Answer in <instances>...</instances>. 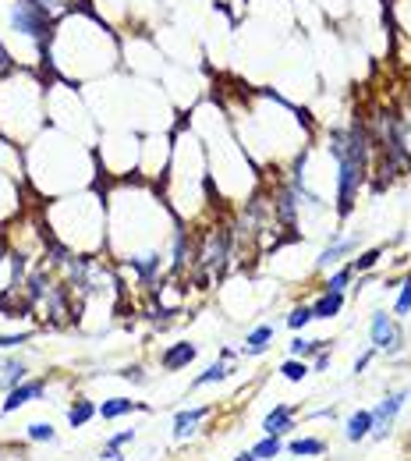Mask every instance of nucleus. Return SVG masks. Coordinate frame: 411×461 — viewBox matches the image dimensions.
Here are the masks:
<instances>
[{"mask_svg":"<svg viewBox=\"0 0 411 461\" xmlns=\"http://www.w3.org/2000/svg\"><path fill=\"white\" fill-rule=\"evenodd\" d=\"M369 132L365 125H351V128H333L330 132V153L337 160V216L344 220L355 209V199L362 185L369 181Z\"/></svg>","mask_w":411,"mask_h":461,"instance_id":"f257e3e1","label":"nucleus"},{"mask_svg":"<svg viewBox=\"0 0 411 461\" xmlns=\"http://www.w3.org/2000/svg\"><path fill=\"white\" fill-rule=\"evenodd\" d=\"M64 206L75 213L68 216L61 206H50V230L57 245L64 249H75V252H92L103 245V202L96 192H85V195H75V199H64Z\"/></svg>","mask_w":411,"mask_h":461,"instance_id":"f03ea898","label":"nucleus"},{"mask_svg":"<svg viewBox=\"0 0 411 461\" xmlns=\"http://www.w3.org/2000/svg\"><path fill=\"white\" fill-rule=\"evenodd\" d=\"M369 340H372V348L393 355V352L404 348V330L393 323L390 312H372V319H369Z\"/></svg>","mask_w":411,"mask_h":461,"instance_id":"7ed1b4c3","label":"nucleus"},{"mask_svg":"<svg viewBox=\"0 0 411 461\" xmlns=\"http://www.w3.org/2000/svg\"><path fill=\"white\" fill-rule=\"evenodd\" d=\"M411 397V390H397V394H386L379 405L372 408V440H386L390 436V429H393V419L400 415V408H404V401Z\"/></svg>","mask_w":411,"mask_h":461,"instance_id":"20e7f679","label":"nucleus"},{"mask_svg":"<svg viewBox=\"0 0 411 461\" xmlns=\"http://www.w3.org/2000/svg\"><path fill=\"white\" fill-rule=\"evenodd\" d=\"M22 188H25V181L0 170V227H11V220H18L25 213V206H22L25 192Z\"/></svg>","mask_w":411,"mask_h":461,"instance_id":"39448f33","label":"nucleus"},{"mask_svg":"<svg viewBox=\"0 0 411 461\" xmlns=\"http://www.w3.org/2000/svg\"><path fill=\"white\" fill-rule=\"evenodd\" d=\"M43 397H46V380H25L8 394V401L0 405V415H11V412L32 405V401H43Z\"/></svg>","mask_w":411,"mask_h":461,"instance_id":"423d86ee","label":"nucleus"},{"mask_svg":"<svg viewBox=\"0 0 411 461\" xmlns=\"http://www.w3.org/2000/svg\"><path fill=\"white\" fill-rule=\"evenodd\" d=\"M213 415V405H199V408H185V412H178L174 415V429H170V436L174 440H188L199 426H202V419H209Z\"/></svg>","mask_w":411,"mask_h":461,"instance_id":"0eeeda50","label":"nucleus"},{"mask_svg":"<svg viewBox=\"0 0 411 461\" xmlns=\"http://www.w3.org/2000/svg\"><path fill=\"white\" fill-rule=\"evenodd\" d=\"M358 235H351V238H337V242H330L323 252H319V259L312 263V270H330V266H337L340 259H347L351 252H355L358 249Z\"/></svg>","mask_w":411,"mask_h":461,"instance_id":"6e6552de","label":"nucleus"},{"mask_svg":"<svg viewBox=\"0 0 411 461\" xmlns=\"http://www.w3.org/2000/svg\"><path fill=\"white\" fill-rule=\"evenodd\" d=\"M195 355H199V344H192V340H178V344H170V348L163 352V369H185V366H192L195 362Z\"/></svg>","mask_w":411,"mask_h":461,"instance_id":"1a4fd4ad","label":"nucleus"},{"mask_svg":"<svg viewBox=\"0 0 411 461\" xmlns=\"http://www.w3.org/2000/svg\"><path fill=\"white\" fill-rule=\"evenodd\" d=\"M287 429H295V405H277L263 419V433L266 436H284Z\"/></svg>","mask_w":411,"mask_h":461,"instance_id":"9d476101","label":"nucleus"},{"mask_svg":"<svg viewBox=\"0 0 411 461\" xmlns=\"http://www.w3.org/2000/svg\"><path fill=\"white\" fill-rule=\"evenodd\" d=\"M29 380V366L22 362V359H8V362H0V390L4 394H11L18 383H25Z\"/></svg>","mask_w":411,"mask_h":461,"instance_id":"9b49d317","label":"nucleus"},{"mask_svg":"<svg viewBox=\"0 0 411 461\" xmlns=\"http://www.w3.org/2000/svg\"><path fill=\"white\" fill-rule=\"evenodd\" d=\"M369 433H372V408H358L355 415L347 419V426H344V436H347L351 443H362Z\"/></svg>","mask_w":411,"mask_h":461,"instance_id":"f8f14e48","label":"nucleus"},{"mask_svg":"<svg viewBox=\"0 0 411 461\" xmlns=\"http://www.w3.org/2000/svg\"><path fill=\"white\" fill-rule=\"evenodd\" d=\"M96 412H99L103 419H121V415H128V412H146V405H142V401H128V397H110V401H103Z\"/></svg>","mask_w":411,"mask_h":461,"instance_id":"ddd939ff","label":"nucleus"},{"mask_svg":"<svg viewBox=\"0 0 411 461\" xmlns=\"http://www.w3.org/2000/svg\"><path fill=\"white\" fill-rule=\"evenodd\" d=\"M340 309H344V295L323 291V295L312 302V316H316V319H333V316H340Z\"/></svg>","mask_w":411,"mask_h":461,"instance_id":"4468645a","label":"nucleus"},{"mask_svg":"<svg viewBox=\"0 0 411 461\" xmlns=\"http://www.w3.org/2000/svg\"><path fill=\"white\" fill-rule=\"evenodd\" d=\"M270 340H273V326L270 323H259L249 337H245V355H263L270 348Z\"/></svg>","mask_w":411,"mask_h":461,"instance_id":"2eb2a0df","label":"nucleus"},{"mask_svg":"<svg viewBox=\"0 0 411 461\" xmlns=\"http://www.w3.org/2000/svg\"><path fill=\"white\" fill-rule=\"evenodd\" d=\"M230 373H234V366H230V362H223V359H220V362H216V366H209V369H206V373H199V376H195V380H192V390H199V387H206V383H223V380H227V376H230Z\"/></svg>","mask_w":411,"mask_h":461,"instance_id":"dca6fc26","label":"nucleus"},{"mask_svg":"<svg viewBox=\"0 0 411 461\" xmlns=\"http://www.w3.org/2000/svg\"><path fill=\"white\" fill-rule=\"evenodd\" d=\"M252 454L259 457V461H270V457H280L284 454V436H263L256 447H252Z\"/></svg>","mask_w":411,"mask_h":461,"instance_id":"f3484780","label":"nucleus"},{"mask_svg":"<svg viewBox=\"0 0 411 461\" xmlns=\"http://www.w3.org/2000/svg\"><path fill=\"white\" fill-rule=\"evenodd\" d=\"M92 415H96V405L82 397V401H75V405H71V412H68V422H71L75 429H82V426H85Z\"/></svg>","mask_w":411,"mask_h":461,"instance_id":"a211bd4d","label":"nucleus"},{"mask_svg":"<svg viewBox=\"0 0 411 461\" xmlns=\"http://www.w3.org/2000/svg\"><path fill=\"white\" fill-rule=\"evenodd\" d=\"M351 277H355V270H351V266H340L337 273H330V280H326L323 291H330V295H344L347 287H351Z\"/></svg>","mask_w":411,"mask_h":461,"instance_id":"6ab92c4d","label":"nucleus"},{"mask_svg":"<svg viewBox=\"0 0 411 461\" xmlns=\"http://www.w3.org/2000/svg\"><path fill=\"white\" fill-rule=\"evenodd\" d=\"M295 457H309V454H326V443L323 440H316V436H302V440H295L287 447Z\"/></svg>","mask_w":411,"mask_h":461,"instance_id":"aec40b11","label":"nucleus"},{"mask_svg":"<svg viewBox=\"0 0 411 461\" xmlns=\"http://www.w3.org/2000/svg\"><path fill=\"white\" fill-rule=\"evenodd\" d=\"M316 316H312V305H295V309H291V316H287V330H305L309 323H312Z\"/></svg>","mask_w":411,"mask_h":461,"instance_id":"412c9836","label":"nucleus"},{"mask_svg":"<svg viewBox=\"0 0 411 461\" xmlns=\"http://www.w3.org/2000/svg\"><path fill=\"white\" fill-rule=\"evenodd\" d=\"M25 436H29L32 443H53V440H57V429H53L50 422H32V426H25Z\"/></svg>","mask_w":411,"mask_h":461,"instance_id":"4be33fe9","label":"nucleus"},{"mask_svg":"<svg viewBox=\"0 0 411 461\" xmlns=\"http://www.w3.org/2000/svg\"><path fill=\"white\" fill-rule=\"evenodd\" d=\"M280 373H284V380H291V383H302V380H305L312 369H309L302 359H287V362L280 366Z\"/></svg>","mask_w":411,"mask_h":461,"instance_id":"5701e85b","label":"nucleus"},{"mask_svg":"<svg viewBox=\"0 0 411 461\" xmlns=\"http://www.w3.org/2000/svg\"><path fill=\"white\" fill-rule=\"evenodd\" d=\"M326 340H305V337H295L291 340V359H305V355H316Z\"/></svg>","mask_w":411,"mask_h":461,"instance_id":"b1692460","label":"nucleus"},{"mask_svg":"<svg viewBox=\"0 0 411 461\" xmlns=\"http://www.w3.org/2000/svg\"><path fill=\"white\" fill-rule=\"evenodd\" d=\"M397 316H407L411 312V273L400 280V291H397V305H393Z\"/></svg>","mask_w":411,"mask_h":461,"instance_id":"393cba45","label":"nucleus"},{"mask_svg":"<svg viewBox=\"0 0 411 461\" xmlns=\"http://www.w3.org/2000/svg\"><path fill=\"white\" fill-rule=\"evenodd\" d=\"M383 252H386L383 245H376V249H369V252H362V256L355 259V263H351V270H372V266H376V263L383 259Z\"/></svg>","mask_w":411,"mask_h":461,"instance_id":"a878e982","label":"nucleus"},{"mask_svg":"<svg viewBox=\"0 0 411 461\" xmlns=\"http://www.w3.org/2000/svg\"><path fill=\"white\" fill-rule=\"evenodd\" d=\"M32 333L29 330H22V333H0V352H4V348H15V344H25Z\"/></svg>","mask_w":411,"mask_h":461,"instance_id":"bb28decb","label":"nucleus"},{"mask_svg":"<svg viewBox=\"0 0 411 461\" xmlns=\"http://www.w3.org/2000/svg\"><path fill=\"white\" fill-rule=\"evenodd\" d=\"M11 68H15V57H11V50L4 43H0V75H8Z\"/></svg>","mask_w":411,"mask_h":461,"instance_id":"cd10ccee","label":"nucleus"},{"mask_svg":"<svg viewBox=\"0 0 411 461\" xmlns=\"http://www.w3.org/2000/svg\"><path fill=\"white\" fill-rule=\"evenodd\" d=\"M376 352H379V348H369V352H362V355H358V362H355V373H365V366L376 359Z\"/></svg>","mask_w":411,"mask_h":461,"instance_id":"c85d7f7f","label":"nucleus"},{"mask_svg":"<svg viewBox=\"0 0 411 461\" xmlns=\"http://www.w3.org/2000/svg\"><path fill=\"white\" fill-rule=\"evenodd\" d=\"M326 366H330V355H326V352H323V355H319V359H316V366H312V369H316V373H323V369H326Z\"/></svg>","mask_w":411,"mask_h":461,"instance_id":"c756f323","label":"nucleus"},{"mask_svg":"<svg viewBox=\"0 0 411 461\" xmlns=\"http://www.w3.org/2000/svg\"><path fill=\"white\" fill-rule=\"evenodd\" d=\"M11 256H8V242H4V235H0V266H4Z\"/></svg>","mask_w":411,"mask_h":461,"instance_id":"7c9ffc66","label":"nucleus"},{"mask_svg":"<svg viewBox=\"0 0 411 461\" xmlns=\"http://www.w3.org/2000/svg\"><path fill=\"white\" fill-rule=\"evenodd\" d=\"M234 461H259V457H256L252 450H242V454H238V457H234Z\"/></svg>","mask_w":411,"mask_h":461,"instance_id":"2f4dec72","label":"nucleus"}]
</instances>
